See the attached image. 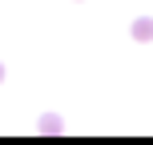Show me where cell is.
Wrapping results in <instances>:
<instances>
[{"label":"cell","mask_w":153,"mask_h":145,"mask_svg":"<svg viewBox=\"0 0 153 145\" xmlns=\"http://www.w3.org/2000/svg\"><path fill=\"white\" fill-rule=\"evenodd\" d=\"M133 40H153V20H149V16H141V20H133Z\"/></svg>","instance_id":"6da1fadb"},{"label":"cell","mask_w":153,"mask_h":145,"mask_svg":"<svg viewBox=\"0 0 153 145\" xmlns=\"http://www.w3.org/2000/svg\"><path fill=\"white\" fill-rule=\"evenodd\" d=\"M36 129H40V133H65V125H61V117H56V113H45Z\"/></svg>","instance_id":"7a4b0ae2"},{"label":"cell","mask_w":153,"mask_h":145,"mask_svg":"<svg viewBox=\"0 0 153 145\" xmlns=\"http://www.w3.org/2000/svg\"><path fill=\"white\" fill-rule=\"evenodd\" d=\"M0 85H4V65H0Z\"/></svg>","instance_id":"3957f363"}]
</instances>
